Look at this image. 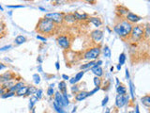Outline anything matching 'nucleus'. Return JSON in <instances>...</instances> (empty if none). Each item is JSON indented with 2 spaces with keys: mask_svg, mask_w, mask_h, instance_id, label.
I'll use <instances>...</instances> for the list:
<instances>
[{
  "mask_svg": "<svg viewBox=\"0 0 150 113\" xmlns=\"http://www.w3.org/2000/svg\"><path fill=\"white\" fill-rule=\"evenodd\" d=\"M132 29V25L128 21H122L116 24L114 28V30L118 36L121 38H127L129 35H131Z\"/></svg>",
  "mask_w": 150,
  "mask_h": 113,
  "instance_id": "1",
  "label": "nucleus"
},
{
  "mask_svg": "<svg viewBox=\"0 0 150 113\" xmlns=\"http://www.w3.org/2000/svg\"><path fill=\"white\" fill-rule=\"evenodd\" d=\"M55 29V23L47 18L41 19L37 26V30L43 34H49Z\"/></svg>",
  "mask_w": 150,
  "mask_h": 113,
  "instance_id": "2",
  "label": "nucleus"
},
{
  "mask_svg": "<svg viewBox=\"0 0 150 113\" xmlns=\"http://www.w3.org/2000/svg\"><path fill=\"white\" fill-rule=\"evenodd\" d=\"M144 31H145V29L142 26H132V29L131 32V39L133 41H139V40L144 36Z\"/></svg>",
  "mask_w": 150,
  "mask_h": 113,
  "instance_id": "3",
  "label": "nucleus"
},
{
  "mask_svg": "<svg viewBox=\"0 0 150 113\" xmlns=\"http://www.w3.org/2000/svg\"><path fill=\"white\" fill-rule=\"evenodd\" d=\"M101 54V48L99 47H93L91 49H89L85 54V59H89V61H93V59H98V57Z\"/></svg>",
  "mask_w": 150,
  "mask_h": 113,
  "instance_id": "4",
  "label": "nucleus"
},
{
  "mask_svg": "<svg viewBox=\"0 0 150 113\" xmlns=\"http://www.w3.org/2000/svg\"><path fill=\"white\" fill-rule=\"evenodd\" d=\"M45 18L51 20V21L54 22L55 24H60V23L63 22L64 15H63V13L52 12V13H47V14H45Z\"/></svg>",
  "mask_w": 150,
  "mask_h": 113,
  "instance_id": "5",
  "label": "nucleus"
},
{
  "mask_svg": "<svg viewBox=\"0 0 150 113\" xmlns=\"http://www.w3.org/2000/svg\"><path fill=\"white\" fill-rule=\"evenodd\" d=\"M57 44L63 49H69V45H71V42L67 36H59L57 38Z\"/></svg>",
  "mask_w": 150,
  "mask_h": 113,
  "instance_id": "6",
  "label": "nucleus"
},
{
  "mask_svg": "<svg viewBox=\"0 0 150 113\" xmlns=\"http://www.w3.org/2000/svg\"><path fill=\"white\" fill-rule=\"evenodd\" d=\"M129 100V97H127L125 95H122V94H118L116 96V99H115V105L116 107L118 108L124 107V106L128 103Z\"/></svg>",
  "mask_w": 150,
  "mask_h": 113,
  "instance_id": "7",
  "label": "nucleus"
},
{
  "mask_svg": "<svg viewBox=\"0 0 150 113\" xmlns=\"http://www.w3.org/2000/svg\"><path fill=\"white\" fill-rule=\"evenodd\" d=\"M91 38L95 42H101L103 38V32L99 30V29H96V30L91 32Z\"/></svg>",
  "mask_w": 150,
  "mask_h": 113,
  "instance_id": "8",
  "label": "nucleus"
},
{
  "mask_svg": "<svg viewBox=\"0 0 150 113\" xmlns=\"http://www.w3.org/2000/svg\"><path fill=\"white\" fill-rule=\"evenodd\" d=\"M126 21H128L131 24H135V23H137L141 20V17H139L138 15H136L132 12H128L126 14Z\"/></svg>",
  "mask_w": 150,
  "mask_h": 113,
  "instance_id": "9",
  "label": "nucleus"
},
{
  "mask_svg": "<svg viewBox=\"0 0 150 113\" xmlns=\"http://www.w3.org/2000/svg\"><path fill=\"white\" fill-rule=\"evenodd\" d=\"M55 103L60 108L65 107L64 99H63V96L60 92H55Z\"/></svg>",
  "mask_w": 150,
  "mask_h": 113,
  "instance_id": "10",
  "label": "nucleus"
},
{
  "mask_svg": "<svg viewBox=\"0 0 150 113\" xmlns=\"http://www.w3.org/2000/svg\"><path fill=\"white\" fill-rule=\"evenodd\" d=\"M91 71L93 72V74L96 75V76H98V77H101V76L103 75V70H102V68L99 65L95 64L91 68Z\"/></svg>",
  "mask_w": 150,
  "mask_h": 113,
  "instance_id": "11",
  "label": "nucleus"
},
{
  "mask_svg": "<svg viewBox=\"0 0 150 113\" xmlns=\"http://www.w3.org/2000/svg\"><path fill=\"white\" fill-rule=\"evenodd\" d=\"M12 78H13V75L11 74V73L7 72V73H5L4 75H0V82L4 83V82L11 81V80H12Z\"/></svg>",
  "mask_w": 150,
  "mask_h": 113,
  "instance_id": "12",
  "label": "nucleus"
},
{
  "mask_svg": "<svg viewBox=\"0 0 150 113\" xmlns=\"http://www.w3.org/2000/svg\"><path fill=\"white\" fill-rule=\"evenodd\" d=\"M84 75H85V72H84V71H82V72L78 73V74L74 76V77L71 78V80H69V82H71V84H74V83H77L78 81L81 80L82 77H83V76H84Z\"/></svg>",
  "mask_w": 150,
  "mask_h": 113,
  "instance_id": "13",
  "label": "nucleus"
},
{
  "mask_svg": "<svg viewBox=\"0 0 150 113\" xmlns=\"http://www.w3.org/2000/svg\"><path fill=\"white\" fill-rule=\"evenodd\" d=\"M86 97H88V92L81 91V92H79L78 94H76L75 99H76V101H83V100H85Z\"/></svg>",
  "mask_w": 150,
  "mask_h": 113,
  "instance_id": "14",
  "label": "nucleus"
},
{
  "mask_svg": "<svg viewBox=\"0 0 150 113\" xmlns=\"http://www.w3.org/2000/svg\"><path fill=\"white\" fill-rule=\"evenodd\" d=\"M89 22L92 23L93 25H94L95 26H97V28H99V26H101L102 22L101 21V19L98 18V17H90L89 19Z\"/></svg>",
  "mask_w": 150,
  "mask_h": 113,
  "instance_id": "15",
  "label": "nucleus"
},
{
  "mask_svg": "<svg viewBox=\"0 0 150 113\" xmlns=\"http://www.w3.org/2000/svg\"><path fill=\"white\" fill-rule=\"evenodd\" d=\"M24 86H25V85H24V83H23V82H18L17 84L13 85L11 89H9V91L14 92V93H15V91H17L19 89H21L22 87H24Z\"/></svg>",
  "mask_w": 150,
  "mask_h": 113,
  "instance_id": "16",
  "label": "nucleus"
},
{
  "mask_svg": "<svg viewBox=\"0 0 150 113\" xmlns=\"http://www.w3.org/2000/svg\"><path fill=\"white\" fill-rule=\"evenodd\" d=\"M28 91V86H24L21 89H19L17 91H16V94L18 96H23V95H26Z\"/></svg>",
  "mask_w": 150,
  "mask_h": 113,
  "instance_id": "17",
  "label": "nucleus"
},
{
  "mask_svg": "<svg viewBox=\"0 0 150 113\" xmlns=\"http://www.w3.org/2000/svg\"><path fill=\"white\" fill-rule=\"evenodd\" d=\"M73 14H74V16H75V19L76 20H80V21H82V20H86L88 18V16H87L86 13H83V14H81V13L75 11Z\"/></svg>",
  "mask_w": 150,
  "mask_h": 113,
  "instance_id": "18",
  "label": "nucleus"
},
{
  "mask_svg": "<svg viewBox=\"0 0 150 113\" xmlns=\"http://www.w3.org/2000/svg\"><path fill=\"white\" fill-rule=\"evenodd\" d=\"M63 20L64 21H66V22H68V23H74L75 21H76V19H75V16H74V14H67V15H65L64 16V18H63Z\"/></svg>",
  "mask_w": 150,
  "mask_h": 113,
  "instance_id": "19",
  "label": "nucleus"
},
{
  "mask_svg": "<svg viewBox=\"0 0 150 113\" xmlns=\"http://www.w3.org/2000/svg\"><path fill=\"white\" fill-rule=\"evenodd\" d=\"M15 44H23L24 42H26V38L25 37V36H22V35H20V36H17L15 39Z\"/></svg>",
  "mask_w": 150,
  "mask_h": 113,
  "instance_id": "20",
  "label": "nucleus"
},
{
  "mask_svg": "<svg viewBox=\"0 0 150 113\" xmlns=\"http://www.w3.org/2000/svg\"><path fill=\"white\" fill-rule=\"evenodd\" d=\"M141 102L145 106H146V107H149V106H150V97H149V95H145V96H144V97H142L141 98Z\"/></svg>",
  "mask_w": 150,
  "mask_h": 113,
  "instance_id": "21",
  "label": "nucleus"
},
{
  "mask_svg": "<svg viewBox=\"0 0 150 113\" xmlns=\"http://www.w3.org/2000/svg\"><path fill=\"white\" fill-rule=\"evenodd\" d=\"M38 100L39 99L36 97V96H31L30 97V103H29V108L30 109H32L33 108V107H34V105L36 104V102H38Z\"/></svg>",
  "mask_w": 150,
  "mask_h": 113,
  "instance_id": "22",
  "label": "nucleus"
},
{
  "mask_svg": "<svg viewBox=\"0 0 150 113\" xmlns=\"http://www.w3.org/2000/svg\"><path fill=\"white\" fill-rule=\"evenodd\" d=\"M116 91H117L118 94L125 95L126 92H127V89H126L125 87H123V86H117V88H116Z\"/></svg>",
  "mask_w": 150,
  "mask_h": 113,
  "instance_id": "23",
  "label": "nucleus"
},
{
  "mask_svg": "<svg viewBox=\"0 0 150 113\" xmlns=\"http://www.w3.org/2000/svg\"><path fill=\"white\" fill-rule=\"evenodd\" d=\"M58 89H59L60 91H62V92H67V85H66V83H65L64 81L60 82L59 84H58Z\"/></svg>",
  "mask_w": 150,
  "mask_h": 113,
  "instance_id": "24",
  "label": "nucleus"
},
{
  "mask_svg": "<svg viewBox=\"0 0 150 113\" xmlns=\"http://www.w3.org/2000/svg\"><path fill=\"white\" fill-rule=\"evenodd\" d=\"M103 53H104V56L106 58H111V49L109 48V46L105 45L104 48H103Z\"/></svg>",
  "mask_w": 150,
  "mask_h": 113,
  "instance_id": "25",
  "label": "nucleus"
},
{
  "mask_svg": "<svg viewBox=\"0 0 150 113\" xmlns=\"http://www.w3.org/2000/svg\"><path fill=\"white\" fill-rule=\"evenodd\" d=\"M95 64H96L95 61H90V62L86 63V64H85V65H82V66H81V69H82V70H85V69L92 68Z\"/></svg>",
  "mask_w": 150,
  "mask_h": 113,
  "instance_id": "26",
  "label": "nucleus"
},
{
  "mask_svg": "<svg viewBox=\"0 0 150 113\" xmlns=\"http://www.w3.org/2000/svg\"><path fill=\"white\" fill-rule=\"evenodd\" d=\"M126 61V55H125V53H121L119 56V64L120 65H122V64H124Z\"/></svg>",
  "mask_w": 150,
  "mask_h": 113,
  "instance_id": "27",
  "label": "nucleus"
},
{
  "mask_svg": "<svg viewBox=\"0 0 150 113\" xmlns=\"http://www.w3.org/2000/svg\"><path fill=\"white\" fill-rule=\"evenodd\" d=\"M37 91V89L35 87H33V86H30V87H28V91H27V93H26V95H32L36 93Z\"/></svg>",
  "mask_w": 150,
  "mask_h": 113,
  "instance_id": "28",
  "label": "nucleus"
},
{
  "mask_svg": "<svg viewBox=\"0 0 150 113\" xmlns=\"http://www.w3.org/2000/svg\"><path fill=\"white\" fill-rule=\"evenodd\" d=\"M117 11H117V12H119L120 14H127V13L129 12V11L127 9H125L124 7H118L117 8Z\"/></svg>",
  "mask_w": 150,
  "mask_h": 113,
  "instance_id": "29",
  "label": "nucleus"
},
{
  "mask_svg": "<svg viewBox=\"0 0 150 113\" xmlns=\"http://www.w3.org/2000/svg\"><path fill=\"white\" fill-rule=\"evenodd\" d=\"M14 94H15L14 92L8 91V92H5V93L1 94V97H2V98H8V97H11V96H13Z\"/></svg>",
  "mask_w": 150,
  "mask_h": 113,
  "instance_id": "30",
  "label": "nucleus"
},
{
  "mask_svg": "<svg viewBox=\"0 0 150 113\" xmlns=\"http://www.w3.org/2000/svg\"><path fill=\"white\" fill-rule=\"evenodd\" d=\"M129 89H131V94L132 99H134V85L131 81H129Z\"/></svg>",
  "mask_w": 150,
  "mask_h": 113,
  "instance_id": "31",
  "label": "nucleus"
},
{
  "mask_svg": "<svg viewBox=\"0 0 150 113\" xmlns=\"http://www.w3.org/2000/svg\"><path fill=\"white\" fill-rule=\"evenodd\" d=\"M33 78H34V82L36 84H39L41 83V76H39L38 74H35L33 75Z\"/></svg>",
  "mask_w": 150,
  "mask_h": 113,
  "instance_id": "32",
  "label": "nucleus"
},
{
  "mask_svg": "<svg viewBox=\"0 0 150 113\" xmlns=\"http://www.w3.org/2000/svg\"><path fill=\"white\" fill-rule=\"evenodd\" d=\"M94 84L96 87H99L101 84V78L98 77V76H96V77L94 78Z\"/></svg>",
  "mask_w": 150,
  "mask_h": 113,
  "instance_id": "33",
  "label": "nucleus"
},
{
  "mask_svg": "<svg viewBox=\"0 0 150 113\" xmlns=\"http://www.w3.org/2000/svg\"><path fill=\"white\" fill-rule=\"evenodd\" d=\"M54 108H55V110L57 111L58 113H67V112H65L64 110H63V109H62V108L58 107V106L56 105L55 102H54Z\"/></svg>",
  "mask_w": 150,
  "mask_h": 113,
  "instance_id": "34",
  "label": "nucleus"
},
{
  "mask_svg": "<svg viewBox=\"0 0 150 113\" xmlns=\"http://www.w3.org/2000/svg\"><path fill=\"white\" fill-rule=\"evenodd\" d=\"M36 97L38 99H41L42 97V89H37L36 91Z\"/></svg>",
  "mask_w": 150,
  "mask_h": 113,
  "instance_id": "35",
  "label": "nucleus"
},
{
  "mask_svg": "<svg viewBox=\"0 0 150 113\" xmlns=\"http://www.w3.org/2000/svg\"><path fill=\"white\" fill-rule=\"evenodd\" d=\"M54 88H51V87H50L49 88V89H48V91H47V94L49 95V96H52L53 94H54Z\"/></svg>",
  "mask_w": 150,
  "mask_h": 113,
  "instance_id": "36",
  "label": "nucleus"
},
{
  "mask_svg": "<svg viewBox=\"0 0 150 113\" xmlns=\"http://www.w3.org/2000/svg\"><path fill=\"white\" fill-rule=\"evenodd\" d=\"M144 34H145L146 38L149 37V26H148V25L146 26V28H145V31H144Z\"/></svg>",
  "mask_w": 150,
  "mask_h": 113,
  "instance_id": "37",
  "label": "nucleus"
},
{
  "mask_svg": "<svg viewBox=\"0 0 150 113\" xmlns=\"http://www.w3.org/2000/svg\"><path fill=\"white\" fill-rule=\"evenodd\" d=\"M99 87H96L94 89H93V91H89V92H88V96L92 95V94H94L96 91H99Z\"/></svg>",
  "mask_w": 150,
  "mask_h": 113,
  "instance_id": "38",
  "label": "nucleus"
},
{
  "mask_svg": "<svg viewBox=\"0 0 150 113\" xmlns=\"http://www.w3.org/2000/svg\"><path fill=\"white\" fill-rule=\"evenodd\" d=\"M108 100H109V97H108V96H105V98L103 99V101H102V103H101V105H102V106H105L106 104H107Z\"/></svg>",
  "mask_w": 150,
  "mask_h": 113,
  "instance_id": "39",
  "label": "nucleus"
},
{
  "mask_svg": "<svg viewBox=\"0 0 150 113\" xmlns=\"http://www.w3.org/2000/svg\"><path fill=\"white\" fill-rule=\"evenodd\" d=\"M9 48H11V45H6V46H4V47H1L0 48V51H5Z\"/></svg>",
  "mask_w": 150,
  "mask_h": 113,
  "instance_id": "40",
  "label": "nucleus"
},
{
  "mask_svg": "<svg viewBox=\"0 0 150 113\" xmlns=\"http://www.w3.org/2000/svg\"><path fill=\"white\" fill-rule=\"evenodd\" d=\"M71 91H72V92H77L78 91H79V89H78V87H77V86H74V87H72L71 88Z\"/></svg>",
  "mask_w": 150,
  "mask_h": 113,
  "instance_id": "41",
  "label": "nucleus"
},
{
  "mask_svg": "<svg viewBox=\"0 0 150 113\" xmlns=\"http://www.w3.org/2000/svg\"><path fill=\"white\" fill-rule=\"evenodd\" d=\"M8 8H11V9H15V8H24V6H7Z\"/></svg>",
  "mask_w": 150,
  "mask_h": 113,
  "instance_id": "42",
  "label": "nucleus"
},
{
  "mask_svg": "<svg viewBox=\"0 0 150 113\" xmlns=\"http://www.w3.org/2000/svg\"><path fill=\"white\" fill-rule=\"evenodd\" d=\"M37 39L41 40V41H43V42H46V38H43V37H41V36H39V35L37 36Z\"/></svg>",
  "mask_w": 150,
  "mask_h": 113,
  "instance_id": "43",
  "label": "nucleus"
},
{
  "mask_svg": "<svg viewBox=\"0 0 150 113\" xmlns=\"http://www.w3.org/2000/svg\"><path fill=\"white\" fill-rule=\"evenodd\" d=\"M52 1L55 2V3H57V4H59V3L61 4V3H62L63 1H64V0H52Z\"/></svg>",
  "mask_w": 150,
  "mask_h": 113,
  "instance_id": "44",
  "label": "nucleus"
},
{
  "mask_svg": "<svg viewBox=\"0 0 150 113\" xmlns=\"http://www.w3.org/2000/svg\"><path fill=\"white\" fill-rule=\"evenodd\" d=\"M87 3H90V4H94V3L96 2V0H85Z\"/></svg>",
  "mask_w": 150,
  "mask_h": 113,
  "instance_id": "45",
  "label": "nucleus"
},
{
  "mask_svg": "<svg viewBox=\"0 0 150 113\" xmlns=\"http://www.w3.org/2000/svg\"><path fill=\"white\" fill-rule=\"evenodd\" d=\"M126 76H127V78H129V70L128 69H126Z\"/></svg>",
  "mask_w": 150,
  "mask_h": 113,
  "instance_id": "46",
  "label": "nucleus"
},
{
  "mask_svg": "<svg viewBox=\"0 0 150 113\" xmlns=\"http://www.w3.org/2000/svg\"><path fill=\"white\" fill-rule=\"evenodd\" d=\"M62 77L64 78L65 80H68V79H69V76H68V75H62Z\"/></svg>",
  "mask_w": 150,
  "mask_h": 113,
  "instance_id": "47",
  "label": "nucleus"
},
{
  "mask_svg": "<svg viewBox=\"0 0 150 113\" xmlns=\"http://www.w3.org/2000/svg\"><path fill=\"white\" fill-rule=\"evenodd\" d=\"M55 68H56V70H59V62L58 61L55 62Z\"/></svg>",
  "mask_w": 150,
  "mask_h": 113,
  "instance_id": "48",
  "label": "nucleus"
},
{
  "mask_svg": "<svg viewBox=\"0 0 150 113\" xmlns=\"http://www.w3.org/2000/svg\"><path fill=\"white\" fill-rule=\"evenodd\" d=\"M4 28V26H3V24H1V23H0V33L2 32V29Z\"/></svg>",
  "mask_w": 150,
  "mask_h": 113,
  "instance_id": "49",
  "label": "nucleus"
},
{
  "mask_svg": "<svg viewBox=\"0 0 150 113\" xmlns=\"http://www.w3.org/2000/svg\"><path fill=\"white\" fill-rule=\"evenodd\" d=\"M6 67V66L3 64V63H0V70H2V69H4Z\"/></svg>",
  "mask_w": 150,
  "mask_h": 113,
  "instance_id": "50",
  "label": "nucleus"
},
{
  "mask_svg": "<svg viewBox=\"0 0 150 113\" xmlns=\"http://www.w3.org/2000/svg\"><path fill=\"white\" fill-rule=\"evenodd\" d=\"M3 93H4V89L0 87V94H3Z\"/></svg>",
  "mask_w": 150,
  "mask_h": 113,
  "instance_id": "51",
  "label": "nucleus"
},
{
  "mask_svg": "<svg viewBox=\"0 0 150 113\" xmlns=\"http://www.w3.org/2000/svg\"><path fill=\"white\" fill-rule=\"evenodd\" d=\"M135 112H136V113H140V111H139V107H138V105L136 106V109H135Z\"/></svg>",
  "mask_w": 150,
  "mask_h": 113,
  "instance_id": "52",
  "label": "nucleus"
},
{
  "mask_svg": "<svg viewBox=\"0 0 150 113\" xmlns=\"http://www.w3.org/2000/svg\"><path fill=\"white\" fill-rule=\"evenodd\" d=\"M120 69H121V65L118 64V65H117V70H120Z\"/></svg>",
  "mask_w": 150,
  "mask_h": 113,
  "instance_id": "53",
  "label": "nucleus"
},
{
  "mask_svg": "<svg viewBox=\"0 0 150 113\" xmlns=\"http://www.w3.org/2000/svg\"><path fill=\"white\" fill-rule=\"evenodd\" d=\"M105 113H110V109H107V110H106V112Z\"/></svg>",
  "mask_w": 150,
  "mask_h": 113,
  "instance_id": "54",
  "label": "nucleus"
},
{
  "mask_svg": "<svg viewBox=\"0 0 150 113\" xmlns=\"http://www.w3.org/2000/svg\"><path fill=\"white\" fill-rule=\"evenodd\" d=\"M0 11H3V8L1 7V5H0Z\"/></svg>",
  "mask_w": 150,
  "mask_h": 113,
  "instance_id": "55",
  "label": "nucleus"
}]
</instances>
